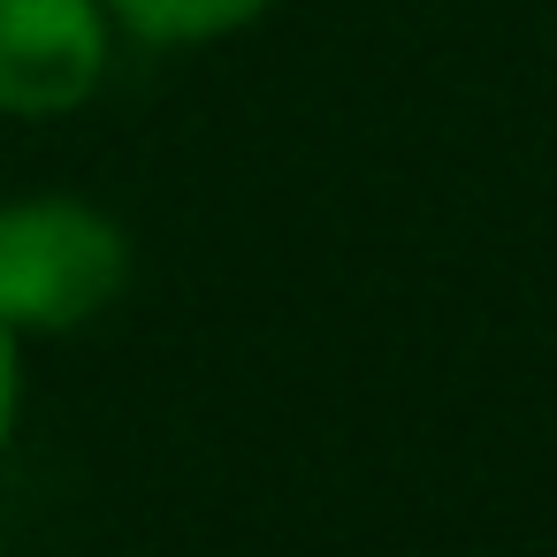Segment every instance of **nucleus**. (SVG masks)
Segmentation results:
<instances>
[{"mask_svg":"<svg viewBox=\"0 0 557 557\" xmlns=\"http://www.w3.org/2000/svg\"><path fill=\"white\" fill-rule=\"evenodd\" d=\"M131 283L123 230L85 199H16L0 207V321L9 329H85Z\"/></svg>","mask_w":557,"mask_h":557,"instance_id":"obj_1","label":"nucleus"},{"mask_svg":"<svg viewBox=\"0 0 557 557\" xmlns=\"http://www.w3.org/2000/svg\"><path fill=\"white\" fill-rule=\"evenodd\" d=\"M108 77V0H0V115H70Z\"/></svg>","mask_w":557,"mask_h":557,"instance_id":"obj_2","label":"nucleus"},{"mask_svg":"<svg viewBox=\"0 0 557 557\" xmlns=\"http://www.w3.org/2000/svg\"><path fill=\"white\" fill-rule=\"evenodd\" d=\"M275 0H108V16L131 24L153 47H191V39H222L252 16H268Z\"/></svg>","mask_w":557,"mask_h":557,"instance_id":"obj_3","label":"nucleus"},{"mask_svg":"<svg viewBox=\"0 0 557 557\" xmlns=\"http://www.w3.org/2000/svg\"><path fill=\"white\" fill-rule=\"evenodd\" d=\"M16 329L0 321V450H9V435H16Z\"/></svg>","mask_w":557,"mask_h":557,"instance_id":"obj_4","label":"nucleus"}]
</instances>
